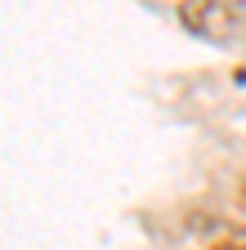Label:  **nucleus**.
<instances>
[{"label": "nucleus", "instance_id": "f257e3e1", "mask_svg": "<svg viewBox=\"0 0 246 250\" xmlns=\"http://www.w3.org/2000/svg\"><path fill=\"white\" fill-rule=\"evenodd\" d=\"M197 9H206V18H188L183 27L201 31V36H228V22H233V9L224 5V0H193Z\"/></svg>", "mask_w": 246, "mask_h": 250}, {"label": "nucleus", "instance_id": "f03ea898", "mask_svg": "<svg viewBox=\"0 0 246 250\" xmlns=\"http://www.w3.org/2000/svg\"><path fill=\"white\" fill-rule=\"evenodd\" d=\"M210 250H246V241H220V246H210Z\"/></svg>", "mask_w": 246, "mask_h": 250}]
</instances>
